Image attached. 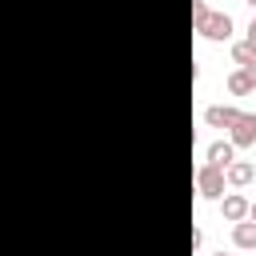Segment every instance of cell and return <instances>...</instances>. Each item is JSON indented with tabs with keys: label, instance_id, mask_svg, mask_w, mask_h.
I'll use <instances>...</instances> for the list:
<instances>
[{
	"label": "cell",
	"instance_id": "1",
	"mask_svg": "<svg viewBox=\"0 0 256 256\" xmlns=\"http://www.w3.org/2000/svg\"><path fill=\"white\" fill-rule=\"evenodd\" d=\"M224 168H216V164H200L196 168V192H200V200H216L220 204V196H224Z\"/></svg>",
	"mask_w": 256,
	"mask_h": 256
},
{
	"label": "cell",
	"instance_id": "2",
	"mask_svg": "<svg viewBox=\"0 0 256 256\" xmlns=\"http://www.w3.org/2000/svg\"><path fill=\"white\" fill-rule=\"evenodd\" d=\"M228 144L232 148H252L256 144V112H236V120L228 124Z\"/></svg>",
	"mask_w": 256,
	"mask_h": 256
},
{
	"label": "cell",
	"instance_id": "3",
	"mask_svg": "<svg viewBox=\"0 0 256 256\" xmlns=\"http://www.w3.org/2000/svg\"><path fill=\"white\" fill-rule=\"evenodd\" d=\"M232 28H236V24H232L228 12H208V20H204L196 32H200L204 40H212V44H224V40H232Z\"/></svg>",
	"mask_w": 256,
	"mask_h": 256
},
{
	"label": "cell",
	"instance_id": "4",
	"mask_svg": "<svg viewBox=\"0 0 256 256\" xmlns=\"http://www.w3.org/2000/svg\"><path fill=\"white\" fill-rule=\"evenodd\" d=\"M252 180H256V164H248V160H232L224 168V184L228 188H248Z\"/></svg>",
	"mask_w": 256,
	"mask_h": 256
},
{
	"label": "cell",
	"instance_id": "5",
	"mask_svg": "<svg viewBox=\"0 0 256 256\" xmlns=\"http://www.w3.org/2000/svg\"><path fill=\"white\" fill-rule=\"evenodd\" d=\"M220 212H224L228 224L248 220V196H240V192H224V196H220Z\"/></svg>",
	"mask_w": 256,
	"mask_h": 256
},
{
	"label": "cell",
	"instance_id": "6",
	"mask_svg": "<svg viewBox=\"0 0 256 256\" xmlns=\"http://www.w3.org/2000/svg\"><path fill=\"white\" fill-rule=\"evenodd\" d=\"M228 92H232V96H248V92H256V64L228 72Z\"/></svg>",
	"mask_w": 256,
	"mask_h": 256
},
{
	"label": "cell",
	"instance_id": "7",
	"mask_svg": "<svg viewBox=\"0 0 256 256\" xmlns=\"http://www.w3.org/2000/svg\"><path fill=\"white\" fill-rule=\"evenodd\" d=\"M236 112L240 108H232V104H212V108H204V124L208 128H228L236 120Z\"/></svg>",
	"mask_w": 256,
	"mask_h": 256
},
{
	"label": "cell",
	"instance_id": "8",
	"mask_svg": "<svg viewBox=\"0 0 256 256\" xmlns=\"http://www.w3.org/2000/svg\"><path fill=\"white\" fill-rule=\"evenodd\" d=\"M236 160V148L228 144V140H216V144H208V152H204V164H216V168H228Z\"/></svg>",
	"mask_w": 256,
	"mask_h": 256
},
{
	"label": "cell",
	"instance_id": "9",
	"mask_svg": "<svg viewBox=\"0 0 256 256\" xmlns=\"http://www.w3.org/2000/svg\"><path fill=\"white\" fill-rule=\"evenodd\" d=\"M232 244L236 248H256V224L252 220H240V224H232Z\"/></svg>",
	"mask_w": 256,
	"mask_h": 256
},
{
	"label": "cell",
	"instance_id": "10",
	"mask_svg": "<svg viewBox=\"0 0 256 256\" xmlns=\"http://www.w3.org/2000/svg\"><path fill=\"white\" fill-rule=\"evenodd\" d=\"M232 64H236V68H248V64H256V52L240 40V44H232Z\"/></svg>",
	"mask_w": 256,
	"mask_h": 256
},
{
	"label": "cell",
	"instance_id": "11",
	"mask_svg": "<svg viewBox=\"0 0 256 256\" xmlns=\"http://www.w3.org/2000/svg\"><path fill=\"white\" fill-rule=\"evenodd\" d=\"M208 12H212L208 0H192V28H200V24L208 20Z\"/></svg>",
	"mask_w": 256,
	"mask_h": 256
},
{
	"label": "cell",
	"instance_id": "12",
	"mask_svg": "<svg viewBox=\"0 0 256 256\" xmlns=\"http://www.w3.org/2000/svg\"><path fill=\"white\" fill-rule=\"evenodd\" d=\"M244 44L256 52V16H252V24H248V32H244Z\"/></svg>",
	"mask_w": 256,
	"mask_h": 256
},
{
	"label": "cell",
	"instance_id": "13",
	"mask_svg": "<svg viewBox=\"0 0 256 256\" xmlns=\"http://www.w3.org/2000/svg\"><path fill=\"white\" fill-rule=\"evenodd\" d=\"M200 248H204V232H200V228H192V252H200Z\"/></svg>",
	"mask_w": 256,
	"mask_h": 256
},
{
	"label": "cell",
	"instance_id": "14",
	"mask_svg": "<svg viewBox=\"0 0 256 256\" xmlns=\"http://www.w3.org/2000/svg\"><path fill=\"white\" fill-rule=\"evenodd\" d=\"M212 256H232V252H224V248H220V252H212Z\"/></svg>",
	"mask_w": 256,
	"mask_h": 256
},
{
	"label": "cell",
	"instance_id": "15",
	"mask_svg": "<svg viewBox=\"0 0 256 256\" xmlns=\"http://www.w3.org/2000/svg\"><path fill=\"white\" fill-rule=\"evenodd\" d=\"M244 4H248V8H256V0H244Z\"/></svg>",
	"mask_w": 256,
	"mask_h": 256
}]
</instances>
